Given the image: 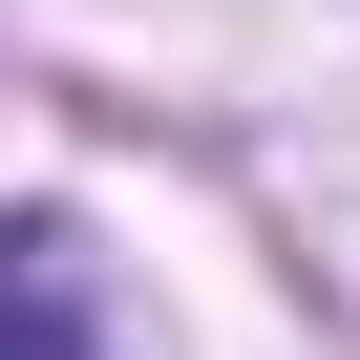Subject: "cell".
Segmentation results:
<instances>
[{"label": "cell", "instance_id": "1", "mask_svg": "<svg viewBox=\"0 0 360 360\" xmlns=\"http://www.w3.org/2000/svg\"><path fill=\"white\" fill-rule=\"evenodd\" d=\"M0 360H106V255L64 212H0Z\"/></svg>", "mask_w": 360, "mask_h": 360}]
</instances>
